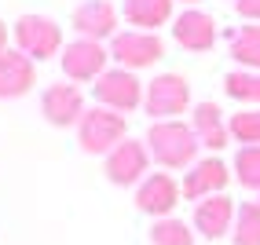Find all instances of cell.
Segmentation results:
<instances>
[{
	"label": "cell",
	"mask_w": 260,
	"mask_h": 245,
	"mask_svg": "<svg viewBox=\"0 0 260 245\" xmlns=\"http://www.w3.org/2000/svg\"><path fill=\"white\" fill-rule=\"evenodd\" d=\"M147 150L161 168H190L198 161V135L183 121H154L147 132Z\"/></svg>",
	"instance_id": "obj_1"
},
{
	"label": "cell",
	"mask_w": 260,
	"mask_h": 245,
	"mask_svg": "<svg viewBox=\"0 0 260 245\" xmlns=\"http://www.w3.org/2000/svg\"><path fill=\"white\" fill-rule=\"evenodd\" d=\"M15 48L29 55L33 62H44L51 55H62V26L51 19V15H19L11 26Z\"/></svg>",
	"instance_id": "obj_2"
},
{
	"label": "cell",
	"mask_w": 260,
	"mask_h": 245,
	"mask_svg": "<svg viewBox=\"0 0 260 245\" xmlns=\"http://www.w3.org/2000/svg\"><path fill=\"white\" fill-rule=\"evenodd\" d=\"M128 139V125L125 114H114L107 107H92L84 110V117L77 121V143L84 154H110L114 147H121Z\"/></svg>",
	"instance_id": "obj_3"
},
{
	"label": "cell",
	"mask_w": 260,
	"mask_h": 245,
	"mask_svg": "<svg viewBox=\"0 0 260 245\" xmlns=\"http://www.w3.org/2000/svg\"><path fill=\"white\" fill-rule=\"evenodd\" d=\"M143 107L154 121H176L190 110V81L183 74H158L154 81H147Z\"/></svg>",
	"instance_id": "obj_4"
},
{
	"label": "cell",
	"mask_w": 260,
	"mask_h": 245,
	"mask_svg": "<svg viewBox=\"0 0 260 245\" xmlns=\"http://www.w3.org/2000/svg\"><path fill=\"white\" fill-rule=\"evenodd\" d=\"M92 88H95V102L114 114H132L136 107H143V95H147V84L132 69H121V66L107 69Z\"/></svg>",
	"instance_id": "obj_5"
},
{
	"label": "cell",
	"mask_w": 260,
	"mask_h": 245,
	"mask_svg": "<svg viewBox=\"0 0 260 245\" xmlns=\"http://www.w3.org/2000/svg\"><path fill=\"white\" fill-rule=\"evenodd\" d=\"M161 55H165V41L158 33H147V29H125L110 41V59L121 69H132V74L154 66Z\"/></svg>",
	"instance_id": "obj_6"
},
{
	"label": "cell",
	"mask_w": 260,
	"mask_h": 245,
	"mask_svg": "<svg viewBox=\"0 0 260 245\" xmlns=\"http://www.w3.org/2000/svg\"><path fill=\"white\" fill-rule=\"evenodd\" d=\"M150 150L147 143H136V139H125L121 147H114L107 154V161H103V172H107V180L114 187H132V183H143L150 172Z\"/></svg>",
	"instance_id": "obj_7"
},
{
	"label": "cell",
	"mask_w": 260,
	"mask_h": 245,
	"mask_svg": "<svg viewBox=\"0 0 260 245\" xmlns=\"http://www.w3.org/2000/svg\"><path fill=\"white\" fill-rule=\"evenodd\" d=\"M59 62H62V74L70 77V81H99L103 74H107L110 51L103 48L99 41H84V37H77V41H70V44L62 48Z\"/></svg>",
	"instance_id": "obj_8"
},
{
	"label": "cell",
	"mask_w": 260,
	"mask_h": 245,
	"mask_svg": "<svg viewBox=\"0 0 260 245\" xmlns=\"http://www.w3.org/2000/svg\"><path fill=\"white\" fill-rule=\"evenodd\" d=\"M180 194H183V187L169 176V172H150V176L136 187V208L154 220H165L172 216V208L180 205Z\"/></svg>",
	"instance_id": "obj_9"
},
{
	"label": "cell",
	"mask_w": 260,
	"mask_h": 245,
	"mask_svg": "<svg viewBox=\"0 0 260 245\" xmlns=\"http://www.w3.org/2000/svg\"><path fill=\"white\" fill-rule=\"evenodd\" d=\"M70 26L84 41H99V44L107 37L114 41L117 37V8L110 4V0H84V4L74 8Z\"/></svg>",
	"instance_id": "obj_10"
},
{
	"label": "cell",
	"mask_w": 260,
	"mask_h": 245,
	"mask_svg": "<svg viewBox=\"0 0 260 245\" xmlns=\"http://www.w3.org/2000/svg\"><path fill=\"white\" fill-rule=\"evenodd\" d=\"M41 114L48 125L55 128H70L84 117V95L77 84H48L41 95Z\"/></svg>",
	"instance_id": "obj_11"
},
{
	"label": "cell",
	"mask_w": 260,
	"mask_h": 245,
	"mask_svg": "<svg viewBox=\"0 0 260 245\" xmlns=\"http://www.w3.org/2000/svg\"><path fill=\"white\" fill-rule=\"evenodd\" d=\"M228 183H231L228 165H223L220 157H202V161H194L187 168V176H183V198L198 205V201L213 198V194H223Z\"/></svg>",
	"instance_id": "obj_12"
},
{
	"label": "cell",
	"mask_w": 260,
	"mask_h": 245,
	"mask_svg": "<svg viewBox=\"0 0 260 245\" xmlns=\"http://www.w3.org/2000/svg\"><path fill=\"white\" fill-rule=\"evenodd\" d=\"M172 41H176L183 51L202 55V51H209L216 44V19L198 11V8H187L183 15L172 19Z\"/></svg>",
	"instance_id": "obj_13"
},
{
	"label": "cell",
	"mask_w": 260,
	"mask_h": 245,
	"mask_svg": "<svg viewBox=\"0 0 260 245\" xmlns=\"http://www.w3.org/2000/svg\"><path fill=\"white\" fill-rule=\"evenodd\" d=\"M235 216H238V208L228 194H213V198H205L194 205V216H190V227L202 234V238H209V241H220L223 234H231V227H235Z\"/></svg>",
	"instance_id": "obj_14"
},
{
	"label": "cell",
	"mask_w": 260,
	"mask_h": 245,
	"mask_svg": "<svg viewBox=\"0 0 260 245\" xmlns=\"http://www.w3.org/2000/svg\"><path fill=\"white\" fill-rule=\"evenodd\" d=\"M33 81H37V69H33L29 55H22L19 48L0 51V99H22V95H29Z\"/></svg>",
	"instance_id": "obj_15"
},
{
	"label": "cell",
	"mask_w": 260,
	"mask_h": 245,
	"mask_svg": "<svg viewBox=\"0 0 260 245\" xmlns=\"http://www.w3.org/2000/svg\"><path fill=\"white\" fill-rule=\"evenodd\" d=\"M190 128H194L198 135V143L205 150H223L228 147V139H231V125L223 121V110L216 107V102H198L194 110H190Z\"/></svg>",
	"instance_id": "obj_16"
},
{
	"label": "cell",
	"mask_w": 260,
	"mask_h": 245,
	"mask_svg": "<svg viewBox=\"0 0 260 245\" xmlns=\"http://www.w3.org/2000/svg\"><path fill=\"white\" fill-rule=\"evenodd\" d=\"M121 15L136 29L158 33V26L172 22V0H121Z\"/></svg>",
	"instance_id": "obj_17"
},
{
	"label": "cell",
	"mask_w": 260,
	"mask_h": 245,
	"mask_svg": "<svg viewBox=\"0 0 260 245\" xmlns=\"http://www.w3.org/2000/svg\"><path fill=\"white\" fill-rule=\"evenodd\" d=\"M228 44L238 69H256L260 74V26H238L228 37Z\"/></svg>",
	"instance_id": "obj_18"
},
{
	"label": "cell",
	"mask_w": 260,
	"mask_h": 245,
	"mask_svg": "<svg viewBox=\"0 0 260 245\" xmlns=\"http://www.w3.org/2000/svg\"><path fill=\"white\" fill-rule=\"evenodd\" d=\"M223 92H228L235 102H246V107H260V74L256 69H231L223 77Z\"/></svg>",
	"instance_id": "obj_19"
},
{
	"label": "cell",
	"mask_w": 260,
	"mask_h": 245,
	"mask_svg": "<svg viewBox=\"0 0 260 245\" xmlns=\"http://www.w3.org/2000/svg\"><path fill=\"white\" fill-rule=\"evenodd\" d=\"M150 245H194V227L176 220V216H165V220H154L150 227Z\"/></svg>",
	"instance_id": "obj_20"
},
{
	"label": "cell",
	"mask_w": 260,
	"mask_h": 245,
	"mask_svg": "<svg viewBox=\"0 0 260 245\" xmlns=\"http://www.w3.org/2000/svg\"><path fill=\"white\" fill-rule=\"evenodd\" d=\"M231 241L235 245H260V201L238 205V216L231 227Z\"/></svg>",
	"instance_id": "obj_21"
},
{
	"label": "cell",
	"mask_w": 260,
	"mask_h": 245,
	"mask_svg": "<svg viewBox=\"0 0 260 245\" xmlns=\"http://www.w3.org/2000/svg\"><path fill=\"white\" fill-rule=\"evenodd\" d=\"M235 180L246 190H260V147H238L235 150Z\"/></svg>",
	"instance_id": "obj_22"
},
{
	"label": "cell",
	"mask_w": 260,
	"mask_h": 245,
	"mask_svg": "<svg viewBox=\"0 0 260 245\" xmlns=\"http://www.w3.org/2000/svg\"><path fill=\"white\" fill-rule=\"evenodd\" d=\"M228 125H231V139H238L242 147H260V107L256 110H238Z\"/></svg>",
	"instance_id": "obj_23"
},
{
	"label": "cell",
	"mask_w": 260,
	"mask_h": 245,
	"mask_svg": "<svg viewBox=\"0 0 260 245\" xmlns=\"http://www.w3.org/2000/svg\"><path fill=\"white\" fill-rule=\"evenodd\" d=\"M235 11L249 22H260V0H235Z\"/></svg>",
	"instance_id": "obj_24"
},
{
	"label": "cell",
	"mask_w": 260,
	"mask_h": 245,
	"mask_svg": "<svg viewBox=\"0 0 260 245\" xmlns=\"http://www.w3.org/2000/svg\"><path fill=\"white\" fill-rule=\"evenodd\" d=\"M0 51H8V22L0 19Z\"/></svg>",
	"instance_id": "obj_25"
},
{
	"label": "cell",
	"mask_w": 260,
	"mask_h": 245,
	"mask_svg": "<svg viewBox=\"0 0 260 245\" xmlns=\"http://www.w3.org/2000/svg\"><path fill=\"white\" fill-rule=\"evenodd\" d=\"M183 4H202V0H183Z\"/></svg>",
	"instance_id": "obj_26"
}]
</instances>
